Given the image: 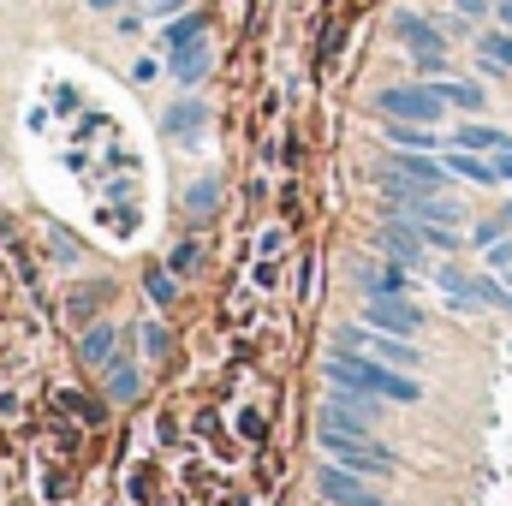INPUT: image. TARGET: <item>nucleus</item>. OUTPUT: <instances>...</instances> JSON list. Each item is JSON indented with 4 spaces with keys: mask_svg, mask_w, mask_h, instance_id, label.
Returning <instances> with one entry per match:
<instances>
[{
    "mask_svg": "<svg viewBox=\"0 0 512 506\" xmlns=\"http://www.w3.org/2000/svg\"><path fill=\"white\" fill-rule=\"evenodd\" d=\"M322 370H328L334 387L376 393V399H387V405H417V399H423V381H411V370H393V364H382V358H364V352H346V346H340Z\"/></svg>",
    "mask_w": 512,
    "mask_h": 506,
    "instance_id": "obj_1",
    "label": "nucleus"
},
{
    "mask_svg": "<svg viewBox=\"0 0 512 506\" xmlns=\"http://www.w3.org/2000/svg\"><path fill=\"white\" fill-rule=\"evenodd\" d=\"M316 441H322V453L334 459V465H346V471H358V477H393V453L376 447V441H364V435H346V429H316Z\"/></svg>",
    "mask_w": 512,
    "mask_h": 506,
    "instance_id": "obj_2",
    "label": "nucleus"
},
{
    "mask_svg": "<svg viewBox=\"0 0 512 506\" xmlns=\"http://www.w3.org/2000/svg\"><path fill=\"white\" fill-rule=\"evenodd\" d=\"M376 108L387 120H417V126H441L447 120V102H441L435 84H387L376 96Z\"/></svg>",
    "mask_w": 512,
    "mask_h": 506,
    "instance_id": "obj_3",
    "label": "nucleus"
},
{
    "mask_svg": "<svg viewBox=\"0 0 512 506\" xmlns=\"http://www.w3.org/2000/svg\"><path fill=\"white\" fill-rule=\"evenodd\" d=\"M387 399L376 393H352V387H340V393H328L322 399V423L316 429H346V435H370L376 429V417H382Z\"/></svg>",
    "mask_w": 512,
    "mask_h": 506,
    "instance_id": "obj_4",
    "label": "nucleus"
},
{
    "mask_svg": "<svg viewBox=\"0 0 512 506\" xmlns=\"http://www.w3.org/2000/svg\"><path fill=\"white\" fill-rule=\"evenodd\" d=\"M340 346H346V352H364V358H382V364H393V370L423 364V358H417V346H411L405 334H382V328H370V322L340 328Z\"/></svg>",
    "mask_w": 512,
    "mask_h": 506,
    "instance_id": "obj_5",
    "label": "nucleus"
},
{
    "mask_svg": "<svg viewBox=\"0 0 512 506\" xmlns=\"http://www.w3.org/2000/svg\"><path fill=\"white\" fill-rule=\"evenodd\" d=\"M364 322H370V328H382V334H405V340H417V334H423V310H417L405 292L370 298V304H364Z\"/></svg>",
    "mask_w": 512,
    "mask_h": 506,
    "instance_id": "obj_6",
    "label": "nucleus"
},
{
    "mask_svg": "<svg viewBox=\"0 0 512 506\" xmlns=\"http://www.w3.org/2000/svg\"><path fill=\"white\" fill-rule=\"evenodd\" d=\"M376 251H387L393 262H405V268H429V245H423V233L405 215H393V221L376 227Z\"/></svg>",
    "mask_w": 512,
    "mask_h": 506,
    "instance_id": "obj_7",
    "label": "nucleus"
},
{
    "mask_svg": "<svg viewBox=\"0 0 512 506\" xmlns=\"http://www.w3.org/2000/svg\"><path fill=\"white\" fill-rule=\"evenodd\" d=\"M316 489L334 506H382V495H376L358 471H346V465H322V471H316Z\"/></svg>",
    "mask_w": 512,
    "mask_h": 506,
    "instance_id": "obj_8",
    "label": "nucleus"
},
{
    "mask_svg": "<svg viewBox=\"0 0 512 506\" xmlns=\"http://www.w3.org/2000/svg\"><path fill=\"white\" fill-rule=\"evenodd\" d=\"M393 36H399L411 54H441V48H447V30H441L435 18H423L417 6H399V12H393Z\"/></svg>",
    "mask_w": 512,
    "mask_h": 506,
    "instance_id": "obj_9",
    "label": "nucleus"
},
{
    "mask_svg": "<svg viewBox=\"0 0 512 506\" xmlns=\"http://www.w3.org/2000/svg\"><path fill=\"white\" fill-rule=\"evenodd\" d=\"M387 173H399L405 185H423V191H441V185H447V161H441L435 149H399V155L387 161Z\"/></svg>",
    "mask_w": 512,
    "mask_h": 506,
    "instance_id": "obj_10",
    "label": "nucleus"
},
{
    "mask_svg": "<svg viewBox=\"0 0 512 506\" xmlns=\"http://www.w3.org/2000/svg\"><path fill=\"white\" fill-rule=\"evenodd\" d=\"M441 161H447V173H459V179H471V185H501V173H495V155H477V149H459V143H447V149H441Z\"/></svg>",
    "mask_w": 512,
    "mask_h": 506,
    "instance_id": "obj_11",
    "label": "nucleus"
},
{
    "mask_svg": "<svg viewBox=\"0 0 512 506\" xmlns=\"http://www.w3.org/2000/svg\"><path fill=\"white\" fill-rule=\"evenodd\" d=\"M435 286H441V298H447L453 316H477V310H483V304H477V286H471L465 268H435Z\"/></svg>",
    "mask_w": 512,
    "mask_h": 506,
    "instance_id": "obj_12",
    "label": "nucleus"
},
{
    "mask_svg": "<svg viewBox=\"0 0 512 506\" xmlns=\"http://www.w3.org/2000/svg\"><path fill=\"white\" fill-rule=\"evenodd\" d=\"M352 280L364 286V298H387V292H405L411 280H405V262H364V268H352Z\"/></svg>",
    "mask_w": 512,
    "mask_h": 506,
    "instance_id": "obj_13",
    "label": "nucleus"
},
{
    "mask_svg": "<svg viewBox=\"0 0 512 506\" xmlns=\"http://www.w3.org/2000/svg\"><path fill=\"white\" fill-rule=\"evenodd\" d=\"M477 60H483V72H489V78H507V72H512V30H507V24L477 36Z\"/></svg>",
    "mask_w": 512,
    "mask_h": 506,
    "instance_id": "obj_14",
    "label": "nucleus"
},
{
    "mask_svg": "<svg viewBox=\"0 0 512 506\" xmlns=\"http://www.w3.org/2000/svg\"><path fill=\"white\" fill-rule=\"evenodd\" d=\"M435 90H441V102L447 108H465V114H477L483 102H489V90L483 84H471V78H429Z\"/></svg>",
    "mask_w": 512,
    "mask_h": 506,
    "instance_id": "obj_15",
    "label": "nucleus"
},
{
    "mask_svg": "<svg viewBox=\"0 0 512 506\" xmlns=\"http://www.w3.org/2000/svg\"><path fill=\"white\" fill-rule=\"evenodd\" d=\"M453 143L459 149H477V155H501L512 143V131H501V126H459L453 131Z\"/></svg>",
    "mask_w": 512,
    "mask_h": 506,
    "instance_id": "obj_16",
    "label": "nucleus"
},
{
    "mask_svg": "<svg viewBox=\"0 0 512 506\" xmlns=\"http://www.w3.org/2000/svg\"><path fill=\"white\" fill-rule=\"evenodd\" d=\"M382 137L393 143V149H441V137L429 126H417V120H387Z\"/></svg>",
    "mask_w": 512,
    "mask_h": 506,
    "instance_id": "obj_17",
    "label": "nucleus"
},
{
    "mask_svg": "<svg viewBox=\"0 0 512 506\" xmlns=\"http://www.w3.org/2000/svg\"><path fill=\"white\" fill-rule=\"evenodd\" d=\"M203 12H191V18H179V24H167V48L173 54H185V48H203Z\"/></svg>",
    "mask_w": 512,
    "mask_h": 506,
    "instance_id": "obj_18",
    "label": "nucleus"
},
{
    "mask_svg": "<svg viewBox=\"0 0 512 506\" xmlns=\"http://www.w3.org/2000/svg\"><path fill=\"white\" fill-rule=\"evenodd\" d=\"M471 286H477V304H495V310H507V316H512V286H507V280H495V274H477Z\"/></svg>",
    "mask_w": 512,
    "mask_h": 506,
    "instance_id": "obj_19",
    "label": "nucleus"
},
{
    "mask_svg": "<svg viewBox=\"0 0 512 506\" xmlns=\"http://www.w3.org/2000/svg\"><path fill=\"white\" fill-rule=\"evenodd\" d=\"M209 72V48H185V54H173V78L179 84H197Z\"/></svg>",
    "mask_w": 512,
    "mask_h": 506,
    "instance_id": "obj_20",
    "label": "nucleus"
},
{
    "mask_svg": "<svg viewBox=\"0 0 512 506\" xmlns=\"http://www.w3.org/2000/svg\"><path fill=\"white\" fill-rule=\"evenodd\" d=\"M197 126H203V108H197V102H185V108L167 114V131H173V137H197Z\"/></svg>",
    "mask_w": 512,
    "mask_h": 506,
    "instance_id": "obj_21",
    "label": "nucleus"
},
{
    "mask_svg": "<svg viewBox=\"0 0 512 506\" xmlns=\"http://www.w3.org/2000/svg\"><path fill=\"white\" fill-rule=\"evenodd\" d=\"M507 233H512V215L501 209V215H489V221H477V233H471V239H477V245L489 251V245H495V239H507Z\"/></svg>",
    "mask_w": 512,
    "mask_h": 506,
    "instance_id": "obj_22",
    "label": "nucleus"
},
{
    "mask_svg": "<svg viewBox=\"0 0 512 506\" xmlns=\"http://www.w3.org/2000/svg\"><path fill=\"white\" fill-rule=\"evenodd\" d=\"M84 358H90V364H108V358H114V334H108V328H96V334L84 340Z\"/></svg>",
    "mask_w": 512,
    "mask_h": 506,
    "instance_id": "obj_23",
    "label": "nucleus"
},
{
    "mask_svg": "<svg viewBox=\"0 0 512 506\" xmlns=\"http://www.w3.org/2000/svg\"><path fill=\"white\" fill-rule=\"evenodd\" d=\"M411 60H417L423 78H441V72H447V48H441V54H411Z\"/></svg>",
    "mask_w": 512,
    "mask_h": 506,
    "instance_id": "obj_24",
    "label": "nucleus"
},
{
    "mask_svg": "<svg viewBox=\"0 0 512 506\" xmlns=\"http://www.w3.org/2000/svg\"><path fill=\"white\" fill-rule=\"evenodd\" d=\"M489 268H495V274L512 268V239H495V245H489Z\"/></svg>",
    "mask_w": 512,
    "mask_h": 506,
    "instance_id": "obj_25",
    "label": "nucleus"
},
{
    "mask_svg": "<svg viewBox=\"0 0 512 506\" xmlns=\"http://www.w3.org/2000/svg\"><path fill=\"white\" fill-rule=\"evenodd\" d=\"M191 262H197V245H179V251H173V268H179V274H185Z\"/></svg>",
    "mask_w": 512,
    "mask_h": 506,
    "instance_id": "obj_26",
    "label": "nucleus"
},
{
    "mask_svg": "<svg viewBox=\"0 0 512 506\" xmlns=\"http://www.w3.org/2000/svg\"><path fill=\"white\" fill-rule=\"evenodd\" d=\"M495 173H501V179H507V185H512V143H507V149H501V155H495Z\"/></svg>",
    "mask_w": 512,
    "mask_h": 506,
    "instance_id": "obj_27",
    "label": "nucleus"
},
{
    "mask_svg": "<svg viewBox=\"0 0 512 506\" xmlns=\"http://www.w3.org/2000/svg\"><path fill=\"white\" fill-rule=\"evenodd\" d=\"M495 18H501V24L512 30V0H495Z\"/></svg>",
    "mask_w": 512,
    "mask_h": 506,
    "instance_id": "obj_28",
    "label": "nucleus"
}]
</instances>
